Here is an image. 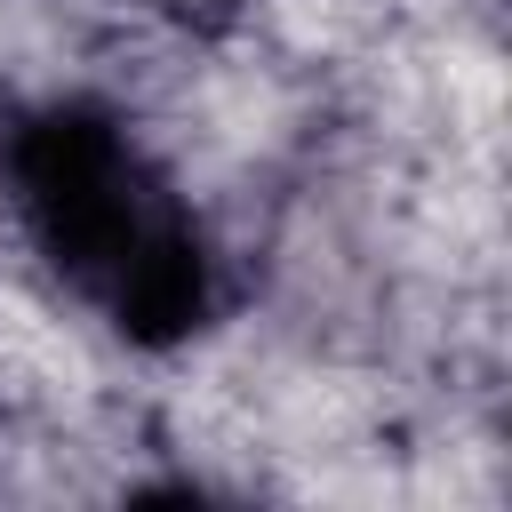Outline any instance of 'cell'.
I'll list each match as a JSON object with an SVG mask.
<instances>
[{
	"label": "cell",
	"instance_id": "obj_1",
	"mask_svg": "<svg viewBox=\"0 0 512 512\" xmlns=\"http://www.w3.org/2000/svg\"><path fill=\"white\" fill-rule=\"evenodd\" d=\"M0 200L32 256L120 344L176 352L224 312V264L200 208L112 104H16L0 120Z\"/></svg>",
	"mask_w": 512,
	"mask_h": 512
}]
</instances>
